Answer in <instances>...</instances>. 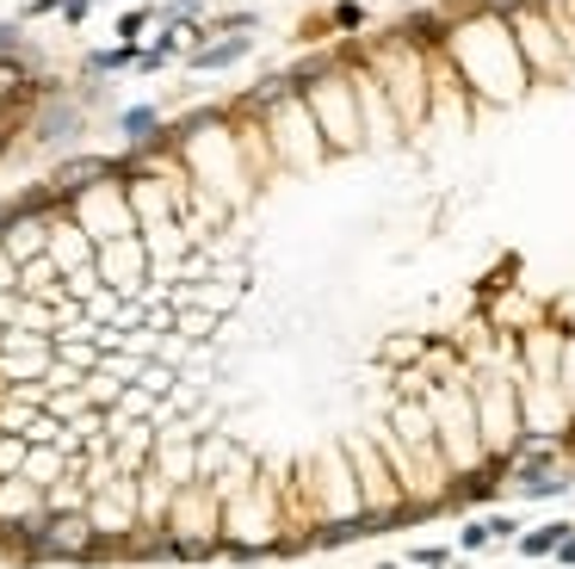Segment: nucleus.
I'll use <instances>...</instances> for the list:
<instances>
[{
    "label": "nucleus",
    "instance_id": "12",
    "mask_svg": "<svg viewBox=\"0 0 575 569\" xmlns=\"http://www.w3.org/2000/svg\"><path fill=\"white\" fill-rule=\"evenodd\" d=\"M94 279L118 298H137L142 284H149V248L142 236H118V241H99L94 248Z\"/></svg>",
    "mask_w": 575,
    "mask_h": 569
},
{
    "label": "nucleus",
    "instance_id": "14",
    "mask_svg": "<svg viewBox=\"0 0 575 569\" xmlns=\"http://www.w3.org/2000/svg\"><path fill=\"white\" fill-rule=\"evenodd\" d=\"M575 533V520H539V526H520V538H513V551L526 557V563H544V557L557 551V538Z\"/></svg>",
    "mask_w": 575,
    "mask_h": 569
},
{
    "label": "nucleus",
    "instance_id": "1",
    "mask_svg": "<svg viewBox=\"0 0 575 569\" xmlns=\"http://www.w3.org/2000/svg\"><path fill=\"white\" fill-rule=\"evenodd\" d=\"M439 56L451 63V75L465 80V94L477 99V106H513V99L532 87L526 63H520V44H513V32H508V19L482 13V7H470V13L451 19L446 37H439Z\"/></svg>",
    "mask_w": 575,
    "mask_h": 569
},
{
    "label": "nucleus",
    "instance_id": "17",
    "mask_svg": "<svg viewBox=\"0 0 575 569\" xmlns=\"http://www.w3.org/2000/svg\"><path fill=\"white\" fill-rule=\"evenodd\" d=\"M118 68H137V44H118V50L87 56V75H118Z\"/></svg>",
    "mask_w": 575,
    "mask_h": 569
},
{
    "label": "nucleus",
    "instance_id": "10",
    "mask_svg": "<svg viewBox=\"0 0 575 569\" xmlns=\"http://www.w3.org/2000/svg\"><path fill=\"white\" fill-rule=\"evenodd\" d=\"M347 459H353V476H359V502H365V514H403V490H396V476H390L384 452H377L372 433H353L347 440Z\"/></svg>",
    "mask_w": 575,
    "mask_h": 569
},
{
    "label": "nucleus",
    "instance_id": "11",
    "mask_svg": "<svg viewBox=\"0 0 575 569\" xmlns=\"http://www.w3.org/2000/svg\"><path fill=\"white\" fill-rule=\"evenodd\" d=\"M161 533L173 538H204V545H223V495L211 483H187L168 507V526Z\"/></svg>",
    "mask_w": 575,
    "mask_h": 569
},
{
    "label": "nucleus",
    "instance_id": "25",
    "mask_svg": "<svg viewBox=\"0 0 575 569\" xmlns=\"http://www.w3.org/2000/svg\"><path fill=\"white\" fill-rule=\"evenodd\" d=\"M44 13H63V0H32V19H44Z\"/></svg>",
    "mask_w": 575,
    "mask_h": 569
},
{
    "label": "nucleus",
    "instance_id": "9",
    "mask_svg": "<svg viewBox=\"0 0 575 569\" xmlns=\"http://www.w3.org/2000/svg\"><path fill=\"white\" fill-rule=\"evenodd\" d=\"M347 75H353V99H359V130H365V149H390V142H403V118H396V106H390L384 80L365 68V56H353L347 63Z\"/></svg>",
    "mask_w": 575,
    "mask_h": 569
},
{
    "label": "nucleus",
    "instance_id": "19",
    "mask_svg": "<svg viewBox=\"0 0 575 569\" xmlns=\"http://www.w3.org/2000/svg\"><path fill=\"white\" fill-rule=\"evenodd\" d=\"M458 551H465V557H477V551H496V538H489V526H482V520H465V526H458Z\"/></svg>",
    "mask_w": 575,
    "mask_h": 569
},
{
    "label": "nucleus",
    "instance_id": "8",
    "mask_svg": "<svg viewBox=\"0 0 575 569\" xmlns=\"http://www.w3.org/2000/svg\"><path fill=\"white\" fill-rule=\"evenodd\" d=\"M56 198H63V192H56ZM63 211L87 229V236H94V248H99V241H118V236H137V211H130V192H125V180H118V174L68 192Z\"/></svg>",
    "mask_w": 575,
    "mask_h": 569
},
{
    "label": "nucleus",
    "instance_id": "6",
    "mask_svg": "<svg viewBox=\"0 0 575 569\" xmlns=\"http://www.w3.org/2000/svg\"><path fill=\"white\" fill-rule=\"evenodd\" d=\"M297 94H304V106H310L316 130H322V142H328V155H359V149H365V130H359V99H353V75H347V63L322 68V75L304 80Z\"/></svg>",
    "mask_w": 575,
    "mask_h": 569
},
{
    "label": "nucleus",
    "instance_id": "2",
    "mask_svg": "<svg viewBox=\"0 0 575 569\" xmlns=\"http://www.w3.org/2000/svg\"><path fill=\"white\" fill-rule=\"evenodd\" d=\"M513 341H520V427H526V440L569 445L575 421L563 402V322L539 316Z\"/></svg>",
    "mask_w": 575,
    "mask_h": 569
},
{
    "label": "nucleus",
    "instance_id": "13",
    "mask_svg": "<svg viewBox=\"0 0 575 569\" xmlns=\"http://www.w3.org/2000/svg\"><path fill=\"white\" fill-rule=\"evenodd\" d=\"M248 50H254L248 32H223V37H211V44H192L187 50V68H192V75H217V68H235Z\"/></svg>",
    "mask_w": 575,
    "mask_h": 569
},
{
    "label": "nucleus",
    "instance_id": "24",
    "mask_svg": "<svg viewBox=\"0 0 575 569\" xmlns=\"http://www.w3.org/2000/svg\"><path fill=\"white\" fill-rule=\"evenodd\" d=\"M87 13H94V0H63V19H68V25H81Z\"/></svg>",
    "mask_w": 575,
    "mask_h": 569
},
{
    "label": "nucleus",
    "instance_id": "18",
    "mask_svg": "<svg viewBox=\"0 0 575 569\" xmlns=\"http://www.w3.org/2000/svg\"><path fill=\"white\" fill-rule=\"evenodd\" d=\"M482 526H489V538H496V545H513V538H520V514H508V507H489V514H482Z\"/></svg>",
    "mask_w": 575,
    "mask_h": 569
},
{
    "label": "nucleus",
    "instance_id": "4",
    "mask_svg": "<svg viewBox=\"0 0 575 569\" xmlns=\"http://www.w3.org/2000/svg\"><path fill=\"white\" fill-rule=\"evenodd\" d=\"M260 137H266V149H273V161H279V168H291V174H316V168L328 161L322 130H316L304 94H297L285 75L260 87Z\"/></svg>",
    "mask_w": 575,
    "mask_h": 569
},
{
    "label": "nucleus",
    "instance_id": "22",
    "mask_svg": "<svg viewBox=\"0 0 575 569\" xmlns=\"http://www.w3.org/2000/svg\"><path fill=\"white\" fill-rule=\"evenodd\" d=\"M334 25H341V32H353V25H365V7H359V0H341V7H334Z\"/></svg>",
    "mask_w": 575,
    "mask_h": 569
},
{
    "label": "nucleus",
    "instance_id": "16",
    "mask_svg": "<svg viewBox=\"0 0 575 569\" xmlns=\"http://www.w3.org/2000/svg\"><path fill=\"white\" fill-rule=\"evenodd\" d=\"M156 130H161V111L156 106H130L125 111V137L137 142V149H142V142H156Z\"/></svg>",
    "mask_w": 575,
    "mask_h": 569
},
{
    "label": "nucleus",
    "instance_id": "23",
    "mask_svg": "<svg viewBox=\"0 0 575 569\" xmlns=\"http://www.w3.org/2000/svg\"><path fill=\"white\" fill-rule=\"evenodd\" d=\"M551 563H563V569L575 563V533H563V538H557V551H551Z\"/></svg>",
    "mask_w": 575,
    "mask_h": 569
},
{
    "label": "nucleus",
    "instance_id": "3",
    "mask_svg": "<svg viewBox=\"0 0 575 569\" xmlns=\"http://www.w3.org/2000/svg\"><path fill=\"white\" fill-rule=\"evenodd\" d=\"M180 161H187L192 186L217 192L223 205H242L254 186V168H248V149H242V130L223 118V111H199L180 125Z\"/></svg>",
    "mask_w": 575,
    "mask_h": 569
},
{
    "label": "nucleus",
    "instance_id": "20",
    "mask_svg": "<svg viewBox=\"0 0 575 569\" xmlns=\"http://www.w3.org/2000/svg\"><path fill=\"white\" fill-rule=\"evenodd\" d=\"M149 19H156V13H149V7H142V13H137V7H130V13L118 19V37H125V44H137V37L149 32Z\"/></svg>",
    "mask_w": 575,
    "mask_h": 569
},
{
    "label": "nucleus",
    "instance_id": "15",
    "mask_svg": "<svg viewBox=\"0 0 575 569\" xmlns=\"http://www.w3.org/2000/svg\"><path fill=\"white\" fill-rule=\"evenodd\" d=\"M563 402H569V421H575V322H563ZM563 452L575 459V433Z\"/></svg>",
    "mask_w": 575,
    "mask_h": 569
},
{
    "label": "nucleus",
    "instance_id": "5",
    "mask_svg": "<svg viewBox=\"0 0 575 569\" xmlns=\"http://www.w3.org/2000/svg\"><path fill=\"white\" fill-rule=\"evenodd\" d=\"M365 68L384 80L390 106L403 118V130H420L427 125V106H434V50L408 44V37H377L365 50Z\"/></svg>",
    "mask_w": 575,
    "mask_h": 569
},
{
    "label": "nucleus",
    "instance_id": "7",
    "mask_svg": "<svg viewBox=\"0 0 575 569\" xmlns=\"http://www.w3.org/2000/svg\"><path fill=\"white\" fill-rule=\"evenodd\" d=\"M508 32L520 44V63H526L532 80H557L569 68V37H563L557 13L544 7V0H520L508 13Z\"/></svg>",
    "mask_w": 575,
    "mask_h": 569
},
{
    "label": "nucleus",
    "instance_id": "21",
    "mask_svg": "<svg viewBox=\"0 0 575 569\" xmlns=\"http://www.w3.org/2000/svg\"><path fill=\"white\" fill-rule=\"evenodd\" d=\"M408 557H415L420 569H446V563H451V551H446V545H415Z\"/></svg>",
    "mask_w": 575,
    "mask_h": 569
}]
</instances>
